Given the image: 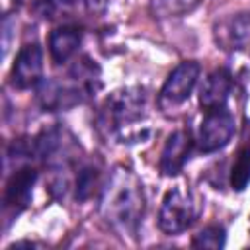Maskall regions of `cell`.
Returning <instances> with one entry per match:
<instances>
[{
    "label": "cell",
    "instance_id": "5bb4252c",
    "mask_svg": "<svg viewBox=\"0 0 250 250\" xmlns=\"http://www.w3.org/2000/svg\"><path fill=\"white\" fill-rule=\"evenodd\" d=\"M100 186V168L94 164H86L80 168L76 182H74V195L78 201L92 197L94 189Z\"/></svg>",
    "mask_w": 250,
    "mask_h": 250
},
{
    "label": "cell",
    "instance_id": "6da1fadb",
    "mask_svg": "<svg viewBox=\"0 0 250 250\" xmlns=\"http://www.w3.org/2000/svg\"><path fill=\"white\" fill-rule=\"evenodd\" d=\"M145 205L146 199L137 174L127 166H115L100 195V213L105 225L121 238H137Z\"/></svg>",
    "mask_w": 250,
    "mask_h": 250
},
{
    "label": "cell",
    "instance_id": "277c9868",
    "mask_svg": "<svg viewBox=\"0 0 250 250\" xmlns=\"http://www.w3.org/2000/svg\"><path fill=\"white\" fill-rule=\"evenodd\" d=\"M199 213L201 203L197 195L188 188H174L162 199L158 211V229L170 236L180 234L197 221Z\"/></svg>",
    "mask_w": 250,
    "mask_h": 250
},
{
    "label": "cell",
    "instance_id": "30bf717a",
    "mask_svg": "<svg viewBox=\"0 0 250 250\" xmlns=\"http://www.w3.org/2000/svg\"><path fill=\"white\" fill-rule=\"evenodd\" d=\"M193 148V137L189 131L186 129H178L174 131L160 154V170L164 176H176L184 170L189 154Z\"/></svg>",
    "mask_w": 250,
    "mask_h": 250
},
{
    "label": "cell",
    "instance_id": "ba28073f",
    "mask_svg": "<svg viewBox=\"0 0 250 250\" xmlns=\"http://www.w3.org/2000/svg\"><path fill=\"white\" fill-rule=\"evenodd\" d=\"M215 41L225 51L250 53V12L232 14L215 25Z\"/></svg>",
    "mask_w": 250,
    "mask_h": 250
},
{
    "label": "cell",
    "instance_id": "7c38bea8",
    "mask_svg": "<svg viewBox=\"0 0 250 250\" xmlns=\"http://www.w3.org/2000/svg\"><path fill=\"white\" fill-rule=\"evenodd\" d=\"M82 33L78 27L62 25L49 35V53L55 64H64L80 47Z\"/></svg>",
    "mask_w": 250,
    "mask_h": 250
},
{
    "label": "cell",
    "instance_id": "8fae6325",
    "mask_svg": "<svg viewBox=\"0 0 250 250\" xmlns=\"http://www.w3.org/2000/svg\"><path fill=\"white\" fill-rule=\"evenodd\" d=\"M232 92V74L227 68L213 70L199 88V104L205 111L227 107V102Z\"/></svg>",
    "mask_w": 250,
    "mask_h": 250
},
{
    "label": "cell",
    "instance_id": "8992f818",
    "mask_svg": "<svg viewBox=\"0 0 250 250\" xmlns=\"http://www.w3.org/2000/svg\"><path fill=\"white\" fill-rule=\"evenodd\" d=\"M234 135V115L227 107L205 111L197 131V148L201 152H217L225 148Z\"/></svg>",
    "mask_w": 250,
    "mask_h": 250
},
{
    "label": "cell",
    "instance_id": "52a82bcc",
    "mask_svg": "<svg viewBox=\"0 0 250 250\" xmlns=\"http://www.w3.org/2000/svg\"><path fill=\"white\" fill-rule=\"evenodd\" d=\"M43 51L39 43H25L12 66V84L20 90L35 88L43 80Z\"/></svg>",
    "mask_w": 250,
    "mask_h": 250
},
{
    "label": "cell",
    "instance_id": "5b68a950",
    "mask_svg": "<svg viewBox=\"0 0 250 250\" xmlns=\"http://www.w3.org/2000/svg\"><path fill=\"white\" fill-rule=\"evenodd\" d=\"M199 62L195 61H184L180 62L166 78V82L160 88L158 94V105L162 109H176L182 104H186L197 84L199 78Z\"/></svg>",
    "mask_w": 250,
    "mask_h": 250
},
{
    "label": "cell",
    "instance_id": "2e32d148",
    "mask_svg": "<svg viewBox=\"0 0 250 250\" xmlns=\"http://www.w3.org/2000/svg\"><path fill=\"white\" fill-rule=\"evenodd\" d=\"M199 0H152V8L160 16H180L197 6Z\"/></svg>",
    "mask_w": 250,
    "mask_h": 250
},
{
    "label": "cell",
    "instance_id": "e0dca14e",
    "mask_svg": "<svg viewBox=\"0 0 250 250\" xmlns=\"http://www.w3.org/2000/svg\"><path fill=\"white\" fill-rule=\"evenodd\" d=\"M72 0H35V10L43 18H57L64 12H68Z\"/></svg>",
    "mask_w": 250,
    "mask_h": 250
},
{
    "label": "cell",
    "instance_id": "3957f363",
    "mask_svg": "<svg viewBox=\"0 0 250 250\" xmlns=\"http://www.w3.org/2000/svg\"><path fill=\"white\" fill-rule=\"evenodd\" d=\"M102 88V70L90 57H80L64 78H43L35 86L37 104L45 111H64L88 102Z\"/></svg>",
    "mask_w": 250,
    "mask_h": 250
},
{
    "label": "cell",
    "instance_id": "d6986e66",
    "mask_svg": "<svg viewBox=\"0 0 250 250\" xmlns=\"http://www.w3.org/2000/svg\"><path fill=\"white\" fill-rule=\"evenodd\" d=\"M18 2H23V0H18Z\"/></svg>",
    "mask_w": 250,
    "mask_h": 250
},
{
    "label": "cell",
    "instance_id": "4fadbf2b",
    "mask_svg": "<svg viewBox=\"0 0 250 250\" xmlns=\"http://www.w3.org/2000/svg\"><path fill=\"white\" fill-rule=\"evenodd\" d=\"M250 184V121L242 127V141L230 170V186L236 191H242Z\"/></svg>",
    "mask_w": 250,
    "mask_h": 250
},
{
    "label": "cell",
    "instance_id": "9c48e42d",
    "mask_svg": "<svg viewBox=\"0 0 250 250\" xmlns=\"http://www.w3.org/2000/svg\"><path fill=\"white\" fill-rule=\"evenodd\" d=\"M35 180H37V172L31 166H20L18 170H14V174L6 184V193H4L6 211L18 215L29 205Z\"/></svg>",
    "mask_w": 250,
    "mask_h": 250
},
{
    "label": "cell",
    "instance_id": "ac0fdd59",
    "mask_svg": "<svg viewBox=\"0 0 250 250\" xmlns=\"http://www.w3.org/2000/svg\"><path fill=\"white\" fill-rule=\"evenodd\" d=\"M80 4L90 12V14H104L109 0H80Z\"/></svg>",
    "mask_w": 250,
    "mask_h": 250
},
{
    "label": "cell",
    "instance_id": "9a60e30c",
    "mask_svg": "<svg viewBox=\"0 0 250 250\" xmlns=\"http://www.w3.org/2000/svg\"><path fill=\"white\" fill-rule=\"evenodd\" d=\"M225 229L221 225H209L201 229L197 234H193L191 246L195 248H223L225 246Z\"/></svg>",
    "mask_w": 250,
    "mask_h": 250
},
{
    "label": "cell",
    "instance_id": "7a4b0ae2",
    "mask_svg": "<svg viewBox=\"0 0 250 250\" xmlns=\"http://www.w3.org/2000/svg\"><path fill=\"white\" fill-rule=\"evenodd\" d=\"M148 96L141 86L119 88L109 94L96 113L100 133L117 143H139L148 135Z\"/></svg>",
    "mask_w": 250,
    "mask_h": 250
}]
</instances>
